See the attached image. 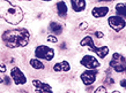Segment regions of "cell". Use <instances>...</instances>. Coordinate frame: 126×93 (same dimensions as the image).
Listing matches in <instances>:
<instances>
[{
	"label": "cell",
	"mask_w": 126,
	"mask_h": 93,
	"mask_svg": "<svg viewBox=\"0 0 126 93\" xmlns=\"http://www.w3.org/2000/svg\"><path fill=\"white\" fill-rule=\"evenodd\" d=\"M2 41L8 48H19L27 46L30 39V34L27 29L20 28V29L7 30L2 34Z\"/></svg>",
	"instance_id": "obj_1"
},
{
	"label": "cell",
	"mask_w": 126,
	"mask_h": 93,
	"mask_svg": "<svg viewBox=\"0 0 126 93\" xmlns=\"http://www.w3.org/2000/svg\"><path fill=\"white\" fill-rule=\"evenodd\" d=\"M23 11L8 0H0V17L12 25H17L23 20Z\"/></svg>",
	"instance_id": "obj_2"
},
{
	"label": "cell",
	"mask_w": 126,
	"mask_h": 93,
	"mask_svg": "<svg viewBox=\"0 0 126 93\" xmlns=\"http://www.w3.org/2000/svg\"><path fill=\"white\" fill-rule=\"evenodd\" d=\"M80 45L82 47H88L90 51H93L95 54H97V56L101 58V59H104V58L109 54V47H108V46L97 47V46L94 44V40H93V38L90 37V36L84 37L83 39L80 41Z\"/></svg>",
	"instance_id": "obj_3"
},
{
	"label": "cell",
	"mask_w": 126,
	"mask_h": 93,
	"mask_svg": "<svg viewBox=\"0 0 126 93\" xmlns=\"http://www.w3.org/2000/svg\"><path fill=\"white\" fill-rule=\"evenodd\" d=\"M109 64L116 72H126V58L120 53H113Z\"/></svg>",
	"instance_id": "obj_4"
},
{
	"label": "cell",
	"mask_w": 126,
	"mask_h": 93,
	"mask_svg": "<svg viewBox=\"0 0 126 93\" xmlns=\"http://www.w3.org/2000/svg\"><path fill=\"white\" fill-rule=\"evenodd\" d=\"M35 55L37 59L51 61L54 58V49L49 47V46H45V45H41L35 49Z\"/></svg>",
	"instance_id": "obj_5"
},
{
	"label": "cell",
	"mask_w": 126,
	"mask_h": 93,
	"mask_svg": "<svg viewBox=\"0 0 126 93\" xmlns=\"http://www.w3.org/2000/svg\"><path fill=\"white\" fill-rule=\"evenodd\" d=\"M108 24L112 30H115L116 32H119L126 26V21L122 16H118V15L116 16L115 15V16H110L108 19Z\"/></svg>",
	"instance_id": "obj_6"
},
{
	"label": "cell",
	"mask_w": 126,
	"mask_h": 93,
	"mask_svg": "<svg viewBox=\"0 0 126 93\" xmlns=\"http://www.w3.org/2000/svg\"><path fill=\"white\" fill-rule=\"evenodd\" d=\"M97 74L98 72L96 71V69H88V70L83 71L81 74V81H82L84 85H92V84L95 83L96 78H97Z\"/></svg>",
	"instance_id": "obj_7"
},
{
	"label": "cell",
	"mask_w": 126,
	"mask_h": 93,
	"mask_svg": "<svg viewBox=\"0 0 126 93\" xmlns=\"http://www.w3.org/2000/svg\"><path fill=\"white\" fill-rule=\"evenodd\" d=\"M11 77H12V79L14 81V83H15L16 85H23V84L27 83V77H26L24 74L21 71V69L17 67L12 68Z\"/></svg>",
	"instance_id": "obj_8"
},
{
	"label": "cell",
	"mask_w": 126,
	"mask_h": 93,
	"mask_svg": "<svg viewBox=\"0 0 126 93\" xmlns=\"http://www.w3.org/2000/svg\"><path fill=\"white\" fill-rule=\"evenodd\" d=\"M80 63H81V66L86 67L87 69H97L101 66L98 60L96 59L95 56H92V55H84L81 59Z\"/></svg>",
	"instance_id": "obj_9"
},
{
	"label": "cell",
	"mask_w": 126,
	"mask_h": 93,
	"mask_svg": "<svg viewBox=\"0 0 126 93\" xmlns=\"http://www.w3.org/2000/svg\"><path fill=\"white\" fill-rule=\"evenodd\" d=\"M32 85L35 86V89L37 92H52V87L46 84V83H43L38 79H34L32 81Z\"/></svg>",
	"instance_id": "obj_10"
},
{
	"label": "cell",
	"mask_w": 126,
	"mask_h": 93,
	"mask_svg": "<svg viewBox=\"0 0 126 93\" xmlns=\"http://www.w3.org/2000/svg\"><path fill=\"white\" fill-rule=\"evenodd\" d=\"M109 13V8L105 6H99V7H94L92 9V15L96 19H101L107 16V14Z\"/></svg>",
	"instance_id": "obj_11"
},
{
	"label": "cell",
	"mask_w": 126,
	"mask_h": 93,
	"mask_svg": "<svg viewBox=\"0 0 126 93\" xmlns=\"http://www.w3.org/2000/svg\"><path fill=\"white\" fill-rule=\"evenodd\" d=\"M71 5H72V8L74 12L77 13H80V12H83L86 9V0H71Z\"/></svg>",
	"instance_id": "obj_12"
},
{
	"label": "cell",
	"mask_w": 126,
	"mask_h": 93,
	"mask_svg": "<svg viewBox=\"0 0 126 93\" xmlns=\"http://www.w3.org/2000/svg\"><path fill=\"white\" fill-rule=\"evenodd\" d=\"M53 70L56 72H60V71H64V72H67V71L71 70V66L67 61H61V62H58L53 66Z\"/></svg>",
	"instance_id": "obj_13"
},
{
	"label": "cell",
	"mask_w": 126,
	"mask_h": 93,
	"mask_svg": "<svg viewBox=\"0 0 126 93\" xmlns=\"http://www.w3.org/2000/svg\"><path fill=\"white\" fill-rule=\"evenodd\" d=\"M57 13L61 17L67 15V5H66L65 1H59L57 4Z\"/></svg>",
	"instance_id": "obj_14"
},
{
	"label": "cell",
	"mask_w": 126,
	"mask_h": 93,
	"mask_svg": "<svg viewBox=\"0 0 126 93\" xmlns=\"http://www.w3.org/2000/svg\"><path fill=\"white\" fill-rule=\"evenodd\" d=\"M116 13L118 16H122L123 19H126V4L125 2H119L116 5Z\"/></svg>",
	"instance_id": "obj_15"
},
{
	"label": "cell",
	"mask_w": 126,
	"mask_h": 93,
	"mask_svg": "<svg viewBox=\"0 0 126 93\" xmlns=\"http://www.w3.org/2000/svg\"><path fill=\"white\" fill-rule=\"evenodd\" d=\"M49 28H50V30H51V32H53L54 35H60L61 31H63V26L57 22H51Z\"/></svg>",
	"instance_id": "obj_16"
},
{
	"label": "cell",
	"mask_w": 126,
	"mask_h": 93,
	"mask_svg": "<svg viewBox=\"0 0 126 93\" xmlns=\"http://www.w3.org/2000/svg\"><path fill=\"white\" fill-rule=\"evenodd\" d=\"M29 63L35 69H44V64H43V62L39 59H31Z\"/></svg>",
	"instance_id": "obj_17"
},
{
	"label": "cell",
	"mask_w": 126,
	"mask_h": 93,
	"mask_svg": "<svg viewBox=\"0 0 126 93\" xmlns=\"http://www.w3.org/2000/svg\"><path fill=\"white\" fill-rule=\"evenodd\" d=\"M96 93H99V92H103V93H107V87H104V86H99L97 89L95 90Z\"/></svg>",
	"instance_id": "obj_18"
},
{
	"label": "cell",
	"mask_w": 126,
	"mask_h": 93,
	"mask_svg": "<svg viewBox=\"0 0 126 93\" xmlns=\"http://www.w3.org/2000/svg\"><path fill=\"white\" fill-rule=\"evenodd\" d=\"M47 41H50V43H57L58 39L56 36H49L47 37Z\"/></svg>",
	"instance_id": "obj_19"
},
{
	"label": "cell",
	"mask_w": 126,
	"mask_h": 93,
	"mask_svg": "<svg viewBox=\"0 0 126 93\" xmlns=\"http://www.w3.org/2000/svg\"><path fill=\"white\" fill-rule=\"evenodd\" d=\"M95 36L97 38H103L104 37V34H103V32H101V31H96V32H95Z\"/></svg>",
	"instance_id": "obj_20"
},
{
	"label": "cell",
	"mask_w": 126,
	"mask_h": 93,
	"mask_svg": "<svg viewBox=\"0 0 126 93\" xmlns=\"http://www.w3.org/2000/svg\"><path fill=\"white\" fill-rule=\"evenodd\" d=\"M120 86L126 90V79H122V81H120Z\"/></svg>",
	"instance_id": "obj_21"
},
{
	"label": "cell",
	"mask_w": 126,
	"mask_h": 93,
	"mask_svg": "<svg viewBox=\"0 0 126 93\" xmlns=\"http://www.w3.org/2000/svg\"><path fill=\"white\" fill-rule=\"evenodd\" d=\"M0 72H6V66L5 64H0Z\"/></svg>",
	"instance_id": "obj_22"
},
{
	"label": "cell",
	"mask_w": 126,
	"mask_h": 93,
	"mask_svg": "<svg viewBox=\"0 0 126 93\" xmlns=\"http://www.w3.org/2000/svg\"><path fill=\"white\" fill-rule=\"evenodd\" d=\"M4 83H6V85H9V84H11L9 77H5V78H4Z\"/></svg>",
	"instance_id": "obj_23"
},
{
	"label": "cell",
	"mask_w": 126,
	"mask_h": 93,
	"mask_svg": "<svg viewBox=\"0 0 126 93\" xmlns=\"http://www.w3.org/2000/svg\"><path fill=\"white\" fill-rule=\"evenodd\" d=\"M87 25H88L87 23H81L80 29H81V30H84V29H86V28H87Z\"/></svg>",
	"instance_id": "obj_24"
},
{
	"label": "cell",
	"mask_w": 126,
	"mask_h": 93,
	"mask_svg": "<svg viewBox=\"0 0 126 93\" xmlns=\"http://www.w3.org/2000/svg\"><path fill=\"white\" fill-rule=\"evenodd\" d=\"M97 1H101V2H110V1H113V0H97Z\"/></svg>",
	"instance_id": "obj_25"
},
{
	"label": "cell",
	"mask_w": 126,
	"mask_h": 93,
	"mask_svg": "<svg viewBox=\"0 0 126 93\" xmlns=\"http://www.w3.org/2000/svg\"><path fill=\"white\" fill-rule=\"evenodd\" d=\"M21 1H31V0H21Z\"/></svg>",
	"instance_id": "obj_26"
},
{
	"label": "cell",
	"mask_w": 126,
	"mask_h": 93,
	"mask_svg": "<svg viewBox=\"0 0 126 93\" xmlns=\"http://www.w3.org/2000/svg\"><path fill=\"white\" fill-rule=\"evenodd\" d=\"M42 1H51V0H42Z\"/></svg>",
	"instance_id": "obj_27"
}]
</instances>
